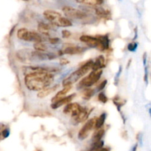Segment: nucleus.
<instances>
[{"label":"nucleus","instance_id":"obj_1","mask_svg":"<svg viewBox=\"0 0 151 151\" xmlns=\"http://www.w3.org/2000/svg\"><path fill=\"white\" fill-rule=\"evenodd\" d=\"M54 75L49 72H38L25 76L24 83L31 91H41L47 88L52 83Z\"/></svg>","mask_w":151,"mask_h":151},{"label":"nucleus","instance_id":"obj_2","mask_svg":"<svg viewBox=\"0 0 151 151\" xmlns=\"http://www.w3.org/2000/svg\"><path fill=\"white\" fill-rule=\"evenodd\" d=\"M93 63H94L93 60H89L85 64L81 66L78 70H76L73 73L71 74L68 78H66V79H64L63 81V86H71V85L72 83L77 82L80 78H81L83 75H85L89 71L90 69H91V67L93 66Z\"/></svg>","mask_w":151,"mask_h":151},{"label":"nucleus","instance_id":"obj_3","mask_svg":"<svg viewBox=\"0 0 151 151\" xmlns=\"http://www.w3.org/2000/svg\"><path fill=\"white\" fill-rule=\"evenodd\" d=\"M102 74H103V71H102L101 69H100V70L92 71V72L89 74L88 76L83 78V80L81 81V83H80V85H81V86L84 87L91 86L93 84L97 83V81L100 80Z\"/></svg>","mask_w":151,"mask_h":151},{"label":"nucleus","instance_id":"obj_4","mask_svg":"<svg viewBox=\"0 0 151 151\" xmlns=\"http://www.w3.org/2000/svg\"><path fill=\"white\" fill-rule=\"evenodd\" d=\"M63 12L66 16L71 19H82L86 17V13H84L83 11L78 10V9L72 7L71 6H64L63 7Z\"/></svg>","mask_w":151,"mask_h":151},{"label":"nucleus","instance_id":"obj_5","mask_svg":"<svg viewBox=\"0 0 151 151\" xmlns=\"http://www.w3.org/2000/svg\"><path fill=\"white\" fill-rule=\"evenodd\" d=\"M96 119H95V118L89 119L80 130L79 133H78V139L80 140H83L88 137V134L91 131L92 128H94V126H95Z\"/></svg>","mask_w":151,"mask_h":151},{"label":"nucleus","instance_id":"obj_6","mask_svg":"<svg viewBox=\"0 0 151 151\" xmlns=\"http://www.w3.org/2000/svg\"><path fill=\"white\" fill-rule=\"evenodd\" d=\"M81 109H82V108L78 103H69L65 106L63 112H64V114H70L72 117H75L81 112Z\"/></svg>","mask_w":151,"mask_h":151},{"label":"nucleus","instance_id":"obj_7","mask_svg":"<svg viewBox=\"0 0 151 151\" xmlns=\"http://www.w3.org/2000/svg\"><path fill=\"white\" fill-rule=\"evenodd\" d=\"M75 96H76L75 94H72L69 96H66V97H63V99H61V100H59V101L56 102V103H52V104L51 105L52 109H58V108L60 107V106H63V105L69 104V103H70V102L73 100V98Z\"/></svg>","mask_w":151,"mask_h":151},{"label":"nucleus","instance_id":"obj_8","mask_svg":"<svg viewBox=\"0 0 151 151\" xmlns=\"http://www.w3.org/2000/svg\"><path fill=\"white\" fill-rule=\"evenodd\" d=\"M44 16L46 19L53 23L55 21L57 20L60 17H61V14L59 12L52 10H47L44 12Z\"/></svg>","mask_w":151,"mask_h":151},{"label":"nucleus","instance_id":"obj_9","mask_svg":"<svg viewBox=\"0 0 151 151\" xmlns=\"http://www.w3.org/2000/svg\"><path fill=\"white\" fill-rule=\"evenodd\" d=\"M82 42L86 43V44H88V46L92 47H97L99 44V41L96 37H92L90 36V35H82V36L80 38Z\"/></svg>","mask_w":151,"mask_h":151},{"label":"nucleus","instance_id":"obj_10","mask_svg":"<svg viewBox=\"0 0 151 151\" xmlns=\"http://www.w3.org/2000/svg\"><path fill=\"white\" fill-rule=\"evenodd\" d=\"M96 38L99 41L98 47L97 48H98L100 50H104L109 48L110 40H109L108 35H99V36H97Z\"/></svg>","mask_w":151,"mask_h":151},{"label":"nucleus","instance_id":"obj_11","mask_svg":"<svg viewBox=\"0 0 151 151\" xmlns=\"http://www.w3.org/2000/svg\"><path fill=\"white\" fill-rule=\"evenodd\" d=\"M83 51H84V50L82 48V47L70 45L65 47L62 52H63V54L75 55V54H79V53H81Z\"/></svg>","mask_w":151,"mask_h":151},{"label":"nucleus","instance_id":"obj_12","mask_svg":"<svg viewBox=\"0 0 151 151\" xmlns=\"http://www.w3.org/2000/svg\"><path fill=\"white\" fill-rule=\"evenodd\" d=\"M52 24L56 26L62 27H71L72 25V22L69 19H68L67 18L63 17V16L55 21Z\"/></svg>","mask_w":151,"mask_h":151},{"label":"nucleus","instance_id":"obj_13","mask_svg":"<svg viewBox=\"0 0 151 151\" xmlns=\"http://www.w3.org/2000/svg\"><path fill=\"white\" fill-rule=\"evenodd\" d=\"M70 89H71V86H66V87H64L61 91H58V94H56L52 99V103H56V102L59 101V100H60L61 99H63V97H66V94L70 91Z\"/></svg>","mask_w":151,"mask_h":151},{"label":"nucleus","instance_id":"obj_14","mask_svg":"<svg viewBox=\"0 0 151 151\" xmlns=\"http://www.w3.org/2000/svg\"><path fill=\"white\" fill-rule=\"evenodd\" d=\"M30 58L38 60H49V53L46 54L44 52H40L37 51L30 52Z\"/></svg>","mask_w":151,"mask_h":151},{"label":"nucleus","instance_id":"obj_15","mask_svg":"<svg viewBox=\"0 0 151 151\" xmlns=\"http://www.w3.org/2000/svg\"><path fill=\"white\" fill-rule=\"evenodd\" d=\"M103 67H105V58L103 56L100 55L96 59L95 62H94L91 69L93 71H97L100 70V69Z\"/></svg>","mask_w":151,"mask_h":151},{"label":"nucleus","instance_id":"obj_16","mask_svg":"<svg viewBox=\"0 0 151 151\" xmlns=\"http://www.w3.org/2000/svg\"><path fill=\"white\" fill-rule=\"evenodd\" d=\"M58 87V85L52 87V88H48V87H47V88L40 91L38 93V94H37V97H38V98H44V97H47V96L50 95L51 93H52L53 91H55V89Z\"/></svg>","mask_w":151,"mask_h":151},{"label":"nucleus","instance_id":"obj_17","mask_svg":"<svg viewBox=\"0 0 151 151\" xmlns=\"http://www.w3.org/2000/svg\"><path fill=\"white\" fill-rule=\"evenodd\" d=\"M88 111L86 109H81V112L78 114V116H76L75 117V120L77 123H81V122H84L85 120H86L87 117H88Z\"/></svg>","mask_w":151,"mask_h":151},{"label":"nucleus","instance_id":"obj_18","mask_svg":"<svg viewBox=\"0 0 151 151\" xmlns=\"http://www.w3.org/2000/svg\"><path fill=\"white\" fill-rule=\"evenodd\" d=\"M51 29L50 25L48 24H45V23H43V22H41V23L38 24V29L41 34L44 35H50V30Z\"/></svg>","mask_w":151,"mask_h":151},{"label":"nucleus","instance_id":"obj_19","mask_svg":"<svg viewBox=\"0 0 151 151\" xmlns=\"http://www.w3.org/2000/svg\"><path fill=\"white\" fill-rule=\"evenodd\" d=\"M105 134V130L103 128H100V129L97 130L95 133L94 134V135L92 136V142L93 143L101 141V139L103 138V136Z\"/></svg>","mask_w":151,"mask_h":151},{"label":"nucleus","instance_id":"obj_20","mask_svg":"<svg viewBox=\"0 0 151 151\" xmlns=\"http://www.w3.org/2000/svg\"><path fill=\"white\" fill-rule=\"evenodd\" d=\"M106 114L103 113L97 119H96L95 122V128L97 130L100 129L103 126L105 123V121H106Z\"/></svg>","mask_w":151,"mask_h":151},{"label":"nucleus","instance_id":"obj_21","mask_svg":"<svg viewBox=\"0 0 151 151\" xmlns=\"http://www.w3.org/2000/svg\"><path fill=\"white\" fill-rule=\"evenodd\" d=\"M33 47L37 52H44L47 50V47L43 42L35 43Z\"/></svg>","mask_w":151,"mask_h":151},{"label":"nucleus","instance_id":"obj_22","mask_svg":"<svg viewBox=\"0 0 151 151\" xmlns=\"http://www.w3.org/2000/svg\"><path fill=\"white\" fill-rule=\"evenodd\" d=\"M78 2L82 3V4H85L88 6H91V7H93V6L100 5V4H101L103 3V1H98V0H85V1H78Z\"/></svg>","mask_w":151,"mask_h":151},{"label":"nucleus","instance_id":"obj_23","mask_svg":"<svg viewBox=\"0 0 151 151\" xmlns=\"http://www.w3.org/2000/svg\"><path fill=\"white\" fill-rule=\"evenodd\" d=\"M103 145H104V142H103V141H102V140L100 142H97L93 143L91 148H90V150L88 151H98L101 148H103Z\"/></svg>","mask_w":151,"mask_h":151},{"label":"nucleus","instance_id":"obj_24","mask_svg":"<svg viewBox=\"0 0 151 151\" xmlns=\"http://www.w3.org/2000/svg\"><path fill=\"white\" fill-rule=\"evenodd\" d=\"M94 94V91L91 88H86L85 91L83 93V98L84 100H88V99L91 98Z\"/></svg>","mask_w":151,"mask_h":151},{"label":"nucleus","instance_id":"obj_25","mask_svg":"<svg viewBox=\"0 0 151 151\" xmlns=\"http://www.w3.org/2000/svg\"><path fill=\"white\" fill-rule=\"evenodd\" d=\"M28 29L26 28H20V29H18L17 31V37L21 40H23L24 38L25 35L27 32Z\"/></svg>","mask_w":151,"mask_h":151},{"label":"nucleus","instance_id":"obj_26","mask_svg":"<svg viewBox=\"0 0 151 151\" xmlns=\"http://www.w3.org/2000/svg\"><path fill=\"white\" fill-rule=\"evenodd\" d=\"M32 41H34L35 43L42 42V38L41 35L36 32L32 31Z\"/></svg>","mask_w":151,"mask_h":151},{"label":"nucleus","instance_id":"obj_27","mask_svg":"<svg viewBox=\"0 0 151 151\" xmlns=\"http://www.w3.org/2000/svg\"><path fill=\"white\" fill-rule=\"evenodd\" d=\"M138 47V44L137 42H131L128 45V50L130 52H135Z\"/></svg>","mask_w":151,"mask_h":151},{"label":"nucleus","instance_id":"obj_28","mask_svg":"<svg viewBox=\"0 0 151 151\" xmlns=\"http://www.w3.org/2000/svg\"><path fill=\"white\" fill-rule=\"evenodd\" d=\"M98 100H100V101L101 102V103H107V101H108L107 97H106V94H105L103 92H100V94H99Z\"/></svg>","mask_w":151,"mask_h":151},{"label":"nucleus","instance_id":"obj_29","mask_svg":"<svg viewBox=\"0 0 151 151\" xmlns=\"http://www.w3.org/2000/svg\"><path fill=\"white\" fill-rule=\"evenodd\" d=\"M1 134L2 139L7 138V137H8V136L10 135V130H9L8 128H4V129L1 131Z\"/></svg>","mask_w":151,"mask_h":151},{"label":"nucleus","instance_id":"obj_30","mask_svg":"<svg viewBox=\"0 0 151 151\" xmlns=\"http://www.w3.org/2000/svg\"><path fill=\"white\" fill-rule=\"evenodd\" d=\"M107 82L108 81H106V80H105V81H103V82L100 83L98 85V86H97V90H98V91H102L103 88H105L106 84H107Z\"/></svg>","mask_w":151,"mask_h":151},{"label":"nucleus","instance_id":"obj_31","mask_svg":"<svg viewBox=\"0 0 151 151\" xmlns=\"http://www.w3.org/2000/svg\"><path fill=\"white\" fill-rule=\"evenodd\" d=\"M145 82L146 83V84H147L148 83V68L147 66H145Z\"/></svg>","mask_w":151,"mask_h":151},{"label":"nucleus","instance_id":"obj_32","mask_svg":"<svg viewBox=\"0 0 151 151\" xmlns=\"http://www.w3.org/2000/svg\"><path fill=\"white\" fill-rule=\"evenodd\" d=\"M70 35H71V32H69V30H67V29H63V30L62 31V36H63V38H69Z\"/></svg>","mask_w":151,"mask_h":151},{"label":"nucleus","instance_id":"obj_33","mask_svg":"<svg viewBox=\"0 0 151 151\" xmlns=\"http://www.w3.org/2000/svg\"><path fill=\"white\" fill-rule=\"evenodd\" d=\"M49 41H50V42L52 44H58V43L60 41V39H59L58 38H50Z\"/></svg>","mask_w":151,"mask_h":151},{"label":"nucleus","instance_id":"obj_34","mask_svg":"<svg viewBox=\"0 0 151 151\" xmlns=\"http://www.w3.org/2000/svg\"><path fill=\"white\" fill-rule=\"evenodd\" d=\"M69 63V61L66 58H61L60 60V64L62 65V66H64V65L68 64Z\"/></svg>","mask_w":151,"mask_h":151},{"label":"nucleus","instance_id":"obj_35","mask_svg":"<svg viewBox=\"0 0 151 151\" xmlns=\"http://www.w3.org/2000/svg\"><path fill=\"white\" fill-rule=\"evenodd\" d=\"M143 63H144V66H146V62H147V53L145 52L143 55Z\"/></svg>","mask_w":151,"mask_h":151},{"label":"nucleus","instance_id":"obj_36","mask_svg":"<svg viewBox=\"0 0 151 151\" xmlns=\"http://www.w3.org/2000/svg\"><path fill=\"white\" fill-rule=\"evenodd\" d=\"M98 151H110V149L108 148V147H103V148H101Z\"/></svg>","mask_w":151,"mask_h":151},{"label":"nucleus","instance_id":"obj_37","mask_svg":"<svg viewBox=\"0 0 151 151\" xmlns=\"http://www.w3.org/2000/svg\"><path fill=\"white\" fill-rule=\"evenodd\" d=\"M137 147H138V145L136 144L134 146V147H133L132 151H137Z\"/></svg>","mask_w":151,"mask_h":151},{"label":"nucleus","instance_id":"obj_38","mask_svg":"<svg viewBox=\"0 0 151 151\" xmlns=\"http://www.w3.org/2000/svg\"><path fill=\"white\" fill-rule=\"evenodd\" d=\"M131 60H129V63H128V66H127V68H128V67H129V66H130V63H131Z\"/></svg>","mask_w":151,"mask_h":151},{"label":"nucleus","instance_id":"obj_39","mask_svg":"<svg viewBox=\"0 0 151 151\" xmlns=\"http://www.w3.org/2000/svg\"><path fill=\"white\" fill-rule=\"evenodd\" d=\"M149 113H150V116H151V108L150 109H149Z\"/></svg>","mask_w":151,"mask_h":151}]
</instances>
